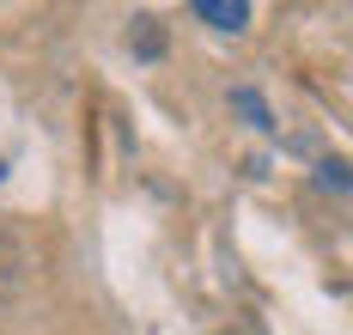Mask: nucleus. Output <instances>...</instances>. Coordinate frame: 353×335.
Here are the masks:
<instances>
[{"instance_id": "nucleus-1", "label": "nucleus", "mask_w": 353, "mask_h": 335, "mask_svg": "<svg viewBox=\"0 0 353 335\" xmlns=\"http://www.w3.org/2000/svg\"><path fill=\"white\" fill-rule=\"evenodd\" d=\"M195 19H208L213 31H244L250 6H244V0H195Z\"/></svg>"}, {"instance_id": "nucleus-2", "label": "nucleus", "mask_w": 353, "mask_h": 335, "mask_svg": "<svg viewBox=\"0 0 353 335\" xmlns=\"http://www.w3.org/2000/svg\"><path fill=\"white\" fill-rule=\"evenodd\" d=\"M134 25H141V31H128V43H141V55H159V19H134Z\"/></svg>"}]
</instances>
